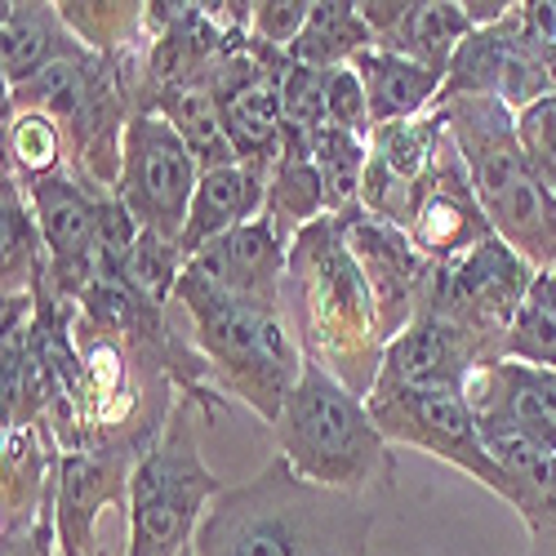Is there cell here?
I'll use <instances>...</instances> for the list:
<instances>
[{
    "instance_id": "cell-12",
    "label": "cell",
    "mask_w": 556,
    "mask_h": 556,
    "mask_svg": "<svg viewBox=\"0 0 556 556\" xmlns=\"http://www.w3.org/2000/svg\"><path fill=\"white\" fill-rule=\"evenodd\" d=\"M494 231L485 223V210L472 192L468 161L454 148V138L445 129V143L437 152L432 174L424 178L419 197H414V218H409V241L419 245L432 263H454L481 241H490Z\"/></svg>"
},
{
    "instance_id": "cell-6",
    "label": "cell",
    "mask_w": 556,
    "mask_h": 556,
    "mask_svg": "<svg viewBox=\"0 0 556 556\" xmlns=\"http://www.w3.org/2000/svg\"><path fill=\"white\" fill-rule=\"evenodd\" d=\"M223 494V481L205 468L192 409L174 405L165 428L129 468V547L125 556H182L201 521Z\"/></svg>"
},
{
    "instance_id": "cell-23",
    "label": "cell",
    "mask_w": 556,
    "mask_h": 556,
    "mask_svg": "<svg viewBox=\"0 0 556 556\" xmlns=\"http://www.w3.org/2000/svg\"><path fill=\"white\" fill-rule=\"evenodd\" d=\"M369 45H379V40L369 31V23L361 18V10L334 0V5H312V18H307L303 36L294 40L290 63L334 72V67H348L356 54H365Z\"/></svg>"
},
{
    "instance_id": "cell-33",
    "label": "cell",
    "mask_w": 556,
    "mask_h": 556,
    "mask_svg": "<svg viewBox=\"0 0 556 556\" xmlns=\"http://www.w3.org/2000/svg\"><path fill=\"white\" fill-rule=\"evenodd\" d=\"M182 556H192V547H188V552H182Z\"/></svg>"
},
{
    "instance_id": "cell-32",
    "label": "cell",
    "mask_w": 556,
    "mask_h": 556,
    "mask_svg": "<svg viewBox=\"0 0 556 556\" xmlns=\"http://www.w3.org/2000/svg\"><path fill=\"white\" fill-rule=\"evenodd\" d=\"M547 281H552V299H556V267H552V271H547Z\"/></svg>"
},
{
    "instance_id": "cell-28",
    "label": "cell",
    "mask_w": 556,
    "mask_h": 556,
    "mask_svg": "<svg viewBox=\"0 0 556 556\" xmlns=\"http://www.w3.org/2000/svg\"><path fill=\"white\" fill-rule=\"evenodd\" d=\"M517 143H521L534 178L556 197V94L517 112Z\"/></svg>"
},
{
    "instance_id": "cell-15",
    "label": "cell",
    "mask_w": 556,
    "mask_h": 556,
    "mask_svg": "<svg viewBox=\"0 0 556 556\" xmlns=\"http://www.w3.org/2000/svg\"><path fill=\"white\" fill-rule=\"evenodd\" d=\"M290 245L281 231L267 218H254L227 237L210 241L188 267L201 271L210 286L237 294V299H254V303H286V267H290Z\"/></svg>"
},
{
    "instance_id": "cell-31",
    "label": "cell",
    "mask_w": 556,
    "mask_h": 556,
    "mask_svg": "<svg viewBox=\"0 0 556 556\" xmlns=\"http://www.w3.org/2000/svg\"><path fill=\"white\" fill-rule=\"evenodd\" d=\"M5 556H54V547H50V539H40V530H36V539L5 534Z\"/></svg>"
},
{
    "instance_id": "cell-4",
    "label": "cell",
    "mask_w": 556,
    "mask_h": 556,
    "mask_svg": "<svg viewBox=\"0 0 556 556\" xmlns=\"http://www.w3.org/2000/svg\"><path fill=\"white\" fill-rule=\"evenodd\" d=\"M454 148L468 161L472 192L485 210L490 231L513 245L534 271L556 267V197L534 178L521 143L517 116L498 99H450L441 103Z\"/></svg>"
},
{
    "instance_id": "cell-26",
    "label": "cell",
    "mask_w": 556,
    "mask_h": 556,
    "mask_svg": "<svg viewBox=\"0 0 556 556\" xmlns=\"http://www.w3.org/2000/svg\"><path fill=\"white\" fill-rule=\"evenodd\" d=\"M281 116H286V148H307L316 143V134L330 125L326 112V72L290 63L281 76Z\"/></svg>"
},
{
    "instance_id": "cell-29",
    "label": "cell",
    "mask_w": 556,
    "mask_h": 556,
    "mask_svg": "<svg viewBox=\"0 0 556 556\" xmlns=\"http://www.w3.org/2000/svg\"><path fill=\"white\" fill-rule=\"evenodd\" d=\"M312 18V0H263L250 10V36L276 54H290Z\"/></svg>"
},
{
    "instance_id": "cell-22",
    "label": "cell",
    "mask_w": 556,
    "mask_h": 556,
    "mask_svg": "<svg viewBox=\"0 0 556 556\" xmlns=\"http://www.w3.org/2000/svg\"><path fill=\"white\" fill-rule=\"evenodd\" d=\"M472 31L477 27H472L468 10L441 0V5H409L401 27L388 40H379V45H383V50H396V54L414 59V63H424V67H432L437 76H445L454 54H458V45L468 40Z\"/></svg>"
},
{
    "instance_id": "cell-1",
    "label": "cell",
    "mask_w": 556,
    "mask_h": 556,
    "mask_svg": "<svg viewBox=\"0 0 556 556\" xmlns=\"http://www.w3.org/2000/svg\"><path fill=\"white\" fill-rule=\"evenodd\" d=\"M375 503L303 481L276 454L267 468L223 490L192 539V556H369Z\"/></svg>"
},
{
    "instance_id": "cell-21",
    "label": "cell",
    "mask_w": 556,
    "mask_h": 556,
    "mask_svg": "<svg viewBox=\"0 0 556 556\" xmlns=\"http://www.w3.org/2000/svg\"><path fill=\"white\" fill-rule=\"evenodd\" d=\"M326 214H330V201H326V182H320L312 152L307 148H281V156L271 165V178H267L263 218L281 231L286 241H294L303 227H312Z\"/></svg>"
},
{
    "instance_id": "cell-20",
    "label": "cell",
    "mask_w": 556,
    "mask_h": 556,
    "mask_svg": "<svg viewBox=\"0 0 556 556\" xmlns=\"http://www.w3.org/2000/svg\"><path fill=\"white\" fill-rule=\"evenodd\" d=\"M152 112H161L178 129V138L197 156L201 174L223 169V165H237V152H231L227 129H223L214 76H197V80H182V85L161 89V94H152Z\"/></svg>"
},
{
    "instance_id": "cell-11",
    "label": "cell",
    "mask_w": 556,
    "mask_h": 556,
    "mask_svg": "<svg viewBox=\"0 0 556 556\" xmlns=\"http://www.w3.org/2000/svg\"><path fill=\"white\" fill-rule=\"evenodd\" d=\"M468 405L485 441L513 437L556 454V369L494 361L468 379Z\"/></svg>"
},
{
    "instance_id": "cell-16",
    "label": "cell",
    "mask_w": 556,
    "mask_h": 556,
    "mask_svg": "<svg viewBox=\"0 0 556 556\" xmlns=\"http://www.w3.org/2000/svg\"><path fill=\"white\" fill-rule=\"evenodd\" d=\"M129 494V472H125V454H72L63 463L59 477V507H54V534L63 556H94V521L99 513Z\"/></svg>"
},
{
    "instance_id": "cell-17",
    "label": "cell",
    "mask_w": 556,
    "mask_h": 556,
    "mask_svg": "<svg viewBox=\"0 0 556 556\" xmlns=\"http://www.w3.org/2000/svg\"><path fill=\"white\" fill-rule=\"evenodd\" d=\"M267 178L263 169L254 165H223V169H210L201 174V188L192 197V214H188V227H182V258H197L210 241L227 237L254 218H263V205H267Z\"/></svg>"
},
{
    "instance_id": "cell-14",
    "label": "cell",
    "mask_w": 556,
    "mask_h": 556,
    "mask_svg": "<svg viewBox=\"0 0 556 556\" xmlns=\"http://www.w3.org/2000/svg\"><path fill=\"white\" fill-rule=\"evenodd\" d=\"M437 299V294H432ZM485 352L463 334L454 320H445L437 312V303H428L419 316L409 320V330H401L388 352H383V369H379V383L369 396L379 392H401V388H428V383H463L485 369Z\"/></svg>"
},
{
    "instance_id": "cell-3",
    "label": "cell",
    "mask_w": 556,
    "mask_h": 556,
    "mask_svg": "<svg viewBox=\"0 0 556 556\" xmlns=\"http://www.w3.org/2000/svg\"><path fill=\"white\" fill-rule=\"evenodd\" d=\"M178 303L188 307L205 369L223 392L241 396L267 424L281 419V409L303 375V352L294 348L286 303H254L210 286L201 271L182 267Z\"/></svg>"
},
{
    "instance_id": "cell-13",
    "label": "cell",
    "mask_w": 556,
    "mask_h": 556,
    "mask_svg": "<svg viewBox=\"0 0 556 556\" xmlns=\"http://www.w3.org/2000/svg\"><path fill=\"white\" fill-rule=\"evenodd\" d=\"M103 188H76L72 178H36L27 182V201L40 227V241L50 250V281L63 294H85L94 276V245H99V210Z\"/></svg>"
},
{
    "instance_id": "cell-9",
    "label": "cell",
    "mask_w": 556,
    "mask_h": 556,
    "mask_svg": "<svg viewBox=\"0 0 556 556\" xmlns=\"http://www.w3.org/2000/svg\"><path fill=\"white\" fill-rule=\"evenodd\" d=\"M534 281H539V271L513 245L490 237L477 250H468L463 258L441 267L432 303L494 365V361H503L507 330H513V320H517L526 294L534 290Z\"/></svg>"
},
{
    "instance_id": "cell-30",
    "label": "cell",
    "mask_w": 556,
    "mask_h": 556,
    "mask_svg": "<svg viewBox=\"0 0 556 556\" xmlns=\"http://www.w3.org/2000/svg\"><path fill=\"white\" fill-rule=\"evenodd\" d=\"M326 112L334 129H348L356 138L375 134V121H369V99H365V85L356 76V67H334L326 72Z\"/></svg>"
},
{
    "instance_id": "cell-24",
    "label": "cell",
    "mask_w": 556,
    "mask_h": 556,
    "mask_svg": "<svg viewBox=\"0 0 556 556\" xmlns=\"http://www.w3.org/2000/svg\"><path fill=\"white\" fill-rule=\"evenodd\" d=\"M312 161L326 182V201L330 214H348L361 205V188H365V165H369V138H356L348 129L326 125L312 143Z\"/></svg>"
},
{
    "instance_id": "cell-10",
    "label": "cell",
    "mask_w": 556,
    "mask_h": 556,
    "mask_svg": "<svg viewBox=\"0 0 556 556\" xmlns=\"http://www.w3.org/2000/svg\"><path fill=\"white\" fill-rule=\"evenodd\" d=\"M334 218L343 227V241H348L356 267L365 271L369 294H375L383 339L392 343L401 330H409V320L432 303L437 281H441V263H432L414 245L409 231L365 214L361 205L348 214H334Z\"/></svg>"
},
{
    "instance_id": "cell-18",
    "label": "cell",
    "mask_w": 556,
    "mask_h": 556,
    "mask_svg": "<svg viewBox=\"0 0 556 556\" xmlns=\"http://www.w3.org/2000/svg\"><path fill=\"white\" fill-rule=\"evenodd\" d=\"M365 99H369V121L375 125H392V121H414L428 103L441 99L445 76H437L432 67L414 63L396 50H383V45H369L365 54L352 59Z\"/></svg>"
},
{
    "instance_id": "cell-27",
    "label": "cell",
    "mask_w": 556,
    "mask_h": 556,
    "mask_svg": "<svg viewBox=\"0 0 556 556\" xmlns=\"http://www.w3.org/2000/svg\"><path fill=\"white\" fill-rule=\"evenodd\" d=\"M5 148L14 169L36 182V178H54L59 161H63V129L50 116L36 112H10L5 116Z\"/></svg>"
},
{
    "instance_id": "cell-25",
    "label": "cell",
    "mask_w": 556,
    "mask_h": 556,
    "mask_svg": "<svg viewBox=\"0 0 556 556\" xmlns=\"http://www.w3.org/2000/svg\"><path fill=\"white\" fill-rule=\"evenodd\" d=\"M503 361L556 369V299H552L547 271H539L534 290L526 294V303H521V312H517V320H513V330H507Z\"/></svg>"
},
{
    "instance_id": "cell-2",
    "label": "cell",
    "mask_w": 556,
    "mask_h": 556,
    "mask_svg": "<svg viewBox=\"0 0 556 556\" xmlns=\"http://www.w3.org/2000/svg\"><path fill=\"white\" fill-rule=\"evenodd\" d=\"M286 294H290V326L299 330L303 343V361L320 365L348 392L369 401L383 369L388 339L379 326L375 294H369L365 271L356 267L334 214L316 218L294 237Z\"/></svg>"
},
{
    "instance_id": "cell-5",
    "label": "cell",
    "mask_w": 556,
    "mask_h": 556,
    "mask_svg": "<svg viewBox=\"0 0 556 556\" xmlns=\"http://www.w3.org/2000/svg\"><path fill=\"white\" fill-rule=\"evenodd\" d=\"M271 428H276L281 458L303 481L361 494V498H369L375 490L392 494L396 468H392L388 437L379 432L365 396L348 392L320 365L303 361V375Z\"/></svg>"
},
{
    "instance_id": "cell-8",
    "label": "cell",
    "mask_w": 556,
    "mask_h": 556,
    "mask_svg": "<svg viewBox=\"0 0 556 556\" xmlns=\"http://www.w3.org/2000/svg\"><path fill=\"white\" fill-rule=\"evenodd\" d=\"M375 424L388 441L428 450L445 463H454L458 472H468L498 498H507V477L494 463L477 414L468 405V388L463 383H428V388H401V392H379L365 401Z\"/></svg>"
},
{
    "instance_id": "cell-7",
    "label": "cell",
    "mask_w": 556,
    "mask_h": 556,
    "mask_svg": "<svg viewBox=\"0 0 556 556\" xmlns=\"http://www.w3.org/2000/svg\"><path fill=\"white\" fill-rule=\"evenodd\" d=\"M197 188H201V165L188 152V143L178 138V129L152 108L129 112L116 197L125 201L134 223L152 231V237L178 245Z\"/></svg>"
},
{
    "instance_id": "cell-19",
    "label": "cell",
    "mask_w": 556,
    "mask_h": 556,
    "mask_svg": "<svg viewBox=\"0 0 556 556\" xmlns=\"http://www.w3.org/2000/svg\"><path fill=\"white\" fill-rule=\"evenodd\" d=\"M0 36H5V80H10V89L27 85L31 76L50 72L63 59L85 54V45L63 23L59 5H27V0L5 5Z\"/></svg>"
}]
</instances>
